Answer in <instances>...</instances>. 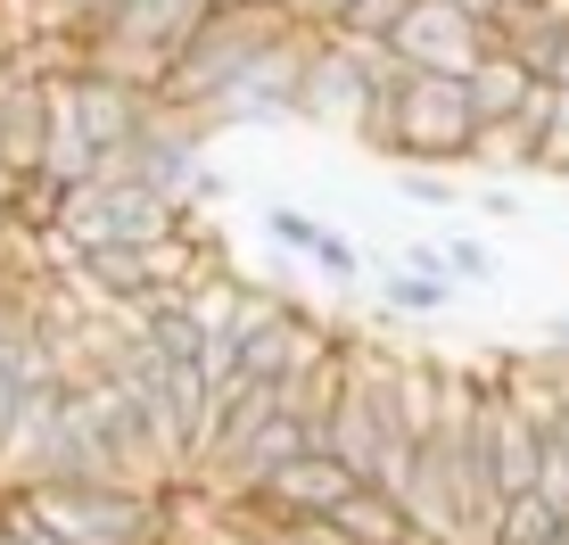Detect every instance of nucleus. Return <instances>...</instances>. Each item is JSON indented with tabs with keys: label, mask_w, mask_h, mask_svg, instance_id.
I'll list each match as a JSON object with an SVG mask.
<instances>
[{
	"label": "nucleus",
	"mask_w": 569,
	"mask_h": 545,
	"mask_svg": "<svg viewBox=\"0 0 569 545\" xmlns=\"http://www.w3.org/2000/svg\"><path fill=\"white\" fill-rule=\"evenodd\" d=\"M397 190L413 207H438V216H446V207H470V190L455 182V166H397Z\"/></svg>",
	"instance_id": "2eb2a0df"
},
{
	"label": "nucleus",
	"mask_w": 569,
	"mask_h": 545,
	"mask_svg": "<svg viewBox=\"0 0 569 545\" xmlns=\"http://www.w3.org/2000/svg\"><path fill=\"white\" fill-rule=\"evenodd\" d=\"M537 141H545V132L528 125V116L479 125V132H470V166H479V174H503V182H512V174H537Z\"/></svg>",
	"instance_id": "9b49d317"
},
{
	"label": "nucleus",
	"mask_w": 569,
	"mask_h": 545,
	"mask_svg": "<svg viewBox=\"0 0 569 545\" xmlns=\"http://www.w3.org/2000/svg\"><path fill=\"white\" fill-rule=\"evenodd\" d=\"M371 75H363V58L339 42V33H322L313 42V67H306V91H298V125H322V132H347V141H363V125H371Z\"/></svg>",
	"instance_id": "423d86ee"
},
{
	"label": "nucleus",
	"mask_w": 569,
	"mask_h": 545,
	"mask_svg": "<svg viewBox=\"0 0 569 545\" xmlns=\"http://www.w3.org/2000/svg\"><path fill=\"white\" fill-rule=\"evenodd\" d=\"M42 125H50V75L26 50V67L0 83V182L9 190L42 182Z\"/></svg>",
	"instance_id": "6e6552de"
},
{
	"label": "nucleus",
	"mask_w": 569,
	"mask_h": 545,
	"mask_svg": "<svg viewBox=\"0 0 569 545\" xmlns=\"http://www.w3.org/2000/svg\"><path fill=\"white\" fill-rule=\"evenodd\" d=\"M0 9H17V0H0Z\"/></svg>",
	"instance_id": "b1692460"
},
{
	"label": "nucleus",
	"mask_w": 569,
	"mask_h": 545,
	"mask_svg": "<svg viewBox=\"0 0 569 545\" xmlns=\"http://www.w3.org/2000/svg\"><path fill=\"white\" fill-rule=\"evenodd\" d=\"M553 537H561V513L528 488V496L503 504V521H496V537H487V545H553Z\"/></svg>",
	"instance_id": "4468645a"
},
{
	"label": "nucleus",
	"mask_w": 569,
	"mask_h": 545,
	"mask_svg": "<svg viewBox=\"0 0 569 545\" xmlns=\"http://www.w3.org/2000/svg\"><path fill=\"white\" fill-rule=\"evenodd\" d=\"M380 306H388V315H438V306H455V281H446V272L380 265Z\"/></svg>",
	"instance_id": "f8f14e48"
},
{
	"label": "nucleus",
	"mask_w": 569,
	"mask_h": 545,
	"mask_svg": "<svg viewBox=\"0 0 569 545\" xmlns=\"http://www.w3.org/2000/svg\"><path fill=\"white\" fill-rule=\"evenodd\" d=\"M462 91H470V116H479V125H503V116H520V108H528L537 75H528L512 50H487L479 67L462 75Z\"/></svg>",
	"instance_id": "9d476101"
},
{
	"label": "nucleus",
	"mask_w": 569,
	"mask_h": 545,
	"mask_svg": "<svg viewBox=\"0 0 569 545\" xmlns=\"http://www.w3.org/2000/svg\"><path fill=\"white\" fill-rule=\"evenodd\" d=\"M306 272H313V281H322V289H356V281H363L371 265H363V248L347 240L339 224H322V240L306 248Z\"/></svg>",
	"instance_id": "ddd939ff"
},
{
	"label": "nucleus",
	"mask_w": 569,
	"mask_h": 545,
	"mask_svg": "<svg viewBox=\"0 0 569 545\" xmlns=\"http://www.w3.org/2000/svg\"><path fill=\"white\" fill-rule=\"evenodd\" d=\"M347 9H356V0H289V17H298V26H313V33H330Z\"/></svg>",
	"instance_id": "412c9836"
},
{
	"label": "nucleus",
	"mask_w": 569,
	"mask_h": 545,
	"mask_svg": "<svg viewBox=\"0 0 569 545\" xmlns=\"http://www.w3.org/2000/svg\"><path fill=\"white\" fill-rule=\"evenodd\" d=\"M67 472V388H26L9 438H0V496H33Z\"/></svg>",
	"instance_id": "20e7f679"
},
{
	"label": "nucleus",
	"mask_w": 569,
	"mask_h": 545,
	"mask_svg": "<svg viewBox=\"0 0 569 545\" xmlns=\"http://www.w3.org/2000/svg\"><path fill=\"white\" fill-rule=\"evenodd\" d=\"M470 207H479L487 224H520V190L503 182V174H479V190H470Z\"/></svg>",
	"instance_id": "aec40b11"
},
{
	"label": "nucleus",
	"mask_w": 569,
	"mask_h": 545,
	"mask_svg": "<svg viewBox=\"0 0 569 545\" xmlns=\"http://www.w3.org/2000/svg\"><path fill=\"white\" fill-rule=\"evenodd\" d=\"M561 545H569V521H561Z\"/></svg>",
	"instance_id": "5701e85b"
},
{
	"label": "nucleus",
	"mask_w": 569,
	"mask_h": 545,
	"mask_svg": "<svg viewBox=\"0 0 569 545\" xmlns=\"http://www.w3.org/2000/svg\"><path fill=\"white\" fill-rule=\"evenodd\" d=\"M289 26H298L289 9H207L199 33L173 50V67H166V83H157V100H166L173 116H207V108L223 100V91L240 83V75L257 67L272 42H281Z\"/></svg>",
	"instance_id": "f03ea898"
},
{
	"label": "nucleus",
	"mask_w": 569,
	"mask_h": 545,
	"mask_svg": "<svg viewBox=\"0 0 569 545\" xmlns=\"http://www.w3.org/2000/svg\"><path fill=\"white\" fill-rule=\"evenodd\" d=\"M33 521H50L67 545H173V488H132V479H50L17 496Z\"/></svg>",
	"instance_id": "7ed1b4c3"
},
{
	"label": "nucleus",
	"mask_w": 569,
	"mask_h": 545,
	"mask_svg": "<svg viewBox=\"0 0 569 545\" xmlns=\"http://www.w3.org/2000/svg\"><path fill=\"white\" fill-rule=\"evenodd\" d=\"M470 91L462 75H405L397 91L371 100V125H363V149H380L388 166H470Z\"/></svg>",
	"instance_id": "f257e3e1"
},
{
	"label": "nucleus",
	"mask_w": 569,
	"mask_h": 545,
	"mask_svg": "<svg viewBox=\"0 0 569 545\" xmlns=\"http://www.w3.org/2000/svg\"><path fill=\"white\" fill-rule=\"evenodd\" d=\"M231 513H248V504H231ZM264 529V545H347L330 521H281V513H248Z\"/></svg>",
	"instance_id": "6ab92c4d"
},
{
	"label": "nucleus",
	"mask_w": 569,
	"mask_h": 545,
	"mask_svg": "<svg viewBox=\"0 0 569 545\" xmlns=\"http://www.w3.org/2000/svg\"><path fill=\"white\" fill-rule=\"evenodd\" d=\"M356 488H363V479L347 472L330 446H306L298 463H281V472H272L257 496H240V504H248V513H281V521H330Z\"/></svg>",
	"instance_id": "0eeeda50"
},
{
	"label": "nucleus",
	"mask_w": 569,
	"mask_h": 545,
	"mask_svg": "<svg viewBox=\"0 0 569 545\" xmlns=\"http://www.w3.org/2000/svg\"><path fill=\"white\" fill-rule=\"evenodd\" d=\"M67 75H74V108H83L100 158H108V149H132L157 125V91L124 83V75H108V67H67Z\"/></svg>",
	"instance_id": "1a4fd4ad"
},
{
	"label": "nucleus",
	"mask_w": 569,
	"mask_h": 545,
	"mask_svg": "<svg viewBox=\"0 0 569 545\" xmlns=\"http://www.w3.org/2000/svg\"><path fill=\"white\" fill-rule=\"evenodd\" d=\"M438 248H446V265H455V281H462V289H496V272H503V265H496V248H487L479 231H446Z\"/></svg>",
	"instance_id": "dca6fc26"
},
{
	"label": "nucleus",
	"mask_w": 569,
	"mask_h": 545,
	"mask_svg": "<svg viewBox=\"0 0 569 545\" xmlns=\"http://www.w3.org/2000/svg\"><path fill=\"white\" fill-rule=\"evenodd\" d=\"M545 83H569V26H561V42H553V67H545Z\"/></svg>",
	"instance_id": "4be33fe9"
},
{
	"label": "nucleus",
	"mask_w": 569,
	"mask_h": 545,
	"mask_svg": "<svg viewBox=\"0 0 569 545\" xmlns=\"http://www.w3.org/2000/svg\"><path fill=\"white\" fill-rule=\"evenodd\" d=\"M405 9H413V0H356L330 33H339V42H388V33L405 26Z\"/></svg>",
	"instance_id": "f3484780"
},
{
	"label": "nucleus",
	"mask_w": 569,
	"mask_h": 545,
	"mask_svg": "<svg viewBox=\"0 0 569 545\" xmlns=\"http://www.w3.org/2000/svg\"><path fill=\"white\" fill-rule=\"evenodd\" d=\"M264 240L289 248V257L306 265V248L322 240V216H313V207H264Z\"/></svg>",
	"instance_id": "a211bd4d"
},
{
	"label": "nucleus",
	"mask_w": 569,
	"mask_h": 545,
	"mask_svg": "<svg viewBox=\"0 0 569 545\" xmlns=\"http://www.w3.org/2000/svg\"><path fill=\"white\" fill-rule=\"evenodd\" d=\"M388 50H397L405 67H421V75H470L487 50H496V33H487L470 9H455V0H413L405 26L388 33Z\"/></svg>",
	"instance_id": "39448f33"
}]
</instances>
